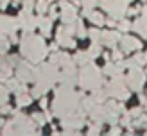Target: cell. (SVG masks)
Wrapping results in <instances>:
<instances>
[{
  "label": "cell",
  "instance_id": "obj_1",
  "mask_svg": "<svg viewBox=\"0 0 147 136\" xmlns=\"http://www.w3.org/2000/svg\"><path fill=\"white\" fill-rule=\"evenodd\" d=\"M20 48H22V54L32 63L41 61L47 54V47H45V43H43V40L38 38V36H34V34H25L24 38H22Z\"/></svg>",
  "mask_w": 147,
  "mask_h": 136
},
{
  "label": "cell",
  "instance_id": "obj_2",
  "mask_svg": "<svg viewBox=\"0 0 147 136\" xmlns=\"http://www.w3.org/2000/svg\"><path fill=\"white\" fill-rule=\"evenodd\" d=\"M79 82L86 90H97L99 86H100V82H102L100 81V72H99V68L88 63L86 66L81 70V74H79Z\"/></svg>",
  "mask_w": 147,
  "mask_h": 136
},
{
  "label": "cell",
  "instance_id": "obj_3",
  "mask_svg": "<svg viewBox=\"0 0 147 136\" xmlns=\"http://www.w3.org/2000/svg\"><path fill=\"white\" fill-rule=\"evenodd\" d=\"M126 82L129 84V88L133 91H140L144 88V82H145V74L140 70V68H131V72L127 74V79Z\"/></svg>",
  "mask_w": 147,
  "mask_h": 136
},
{
  "label": "cell",
  "instance_id": "obj_4",
  "mask_svg": "<svg viewBox=\"0 0 147 136\" xmlns=\"http://www.w3.org/2000/svg\"><path fill=\"white\" fill-rule=\"evenodd\" d=\"M102 5H104V9L109 11V14H111L113 18H120L124 13H126V0H104L102 2Z\"/></svg>",
  "mask_w": 147,
  "mask_h": 136
},
{
  "label": "cell",
  "instance_id": "obj_5",
  "mask_svg": "<svg viewBox=\"0 0 147 136\" xmlns=\"http://www.w3.org/2000/svg\"><path fill=\"white\" fill-rule=\"evenodd\" d=\"M18 27V21L14 18H9V16H0V32L2 34H13Z\"/></svg>",
  "mask_w": 147,
  "mask_h": 136
},
{
  "label": "cell",
  "instance_id": "obj_6",
  "mask_svg": "<svg viewBox=\"0 0 147 136\" xmlns=\"http://www.w3.org/2000/svg\"><path fill=\"white\" fill-rule=\"evenodd\" d=\"M61 9H63L61 18H63L65 23L68 25V23H72V21H76V18H77V14H76V7L70 5L68 2H61Z\"/></svg>",
  "mask_w": 147,
  "mask_h": 136
},
{
  "label": "cell",
  "instance_id": "obj_7",
  "mask_svg": "<svg viewBox=\"0 0 147 136\" xmlns=\"http://www.w3.org/2000/svg\"><path fill=\"white\" fill-rule=\"evenodd\" d=\"M120 47H122L124 52H131V50L140 48V41H136L135 38H131V36H124L120 40Z\"/></svg>",
  "mask_w": 147,
  "mask_h": 136
},
{
  "label": "cell",
  "instance_id": "obj_8",
  "mask_svg": "<svg viewBox=\"0 0 147 136\" xmlns=\"http://www.w3.org/2000/svg\"><path fill=\"white\" fill-rule=\"evenodd\" d=\"M57 43H59L61 47H68V48L76 47V41H74L72 34H70V32H67L65 29H61L59 34H57Z\"/></svg>",
  "mask_w": 147,
  "mask_h": 136
},
{
  "label": "cell",
  "instance_id": "obj_9",
  "mask_svg": "<svg viewBox=\"0 0 147 136\" xmlns=\"http://www.w3.org/2000/svg\"><path fill=\"white\" fill-rule=\"evenodd\" d=\"M117 40H120V36L117 34V32H111V31H104L102 36H100V43H102V45H106V47H115Z\"/></svg>",
  "mask_w": 147,
  "mask_h": 136
},
{
  "label": "cell",
  "instance_id": "obj_10",
  "mask_svg": "<svg viewBox=\"0 0 147 136\" xmlns=\"http://www.w3.org/2000/svg\"><path fill=\"white\" fill-rule=\"evenodd\" d=\"M18 79L24 81V84L29 82V81H32L34 79V70L31 66H27V64H22V66L18 68Z\"/></svg>",
  "mask_w": 147,
  "mask_h": 136
},
{
  "label": "cell",
  "instance_id": "obj_11",
  "mask_svg": "<svg viewBox=\"0 0 147 136\" xmlns=\"http://www.w3.org/2000/svg\"><path fill=\"white\" fill-rule=\"evenodd\" d=\"M38 25L43 34H50V25H52V18H38Z\"/></svg>",
  "mask_w": 147,
  "mask_h": 136
},
{
  "label": "cell",
  "instance_id": "obj_12",
  "mask_svg": "<svg viewBox=\"0 0 147 136\" xmlns=\"http://www.w3.org/2000/svg\"><path fill=\"white\" fill-rule=\"evenodd\" d=\"M16 102H18L20 107H22V106H29V104L32 102V97H31V95H25V91H20V93H18Z\"/></svg>",
  "mask_w": 147,
  "mask_h": 136
},
{
  "label": "cell",
  "instance_id": "obj_13",
  "mask_svg": "<svg viewBox=\"0 0 147 136\" xmlns=\"http://www.w3.org/2000/svg\"><path fill=\"white\" fill-rule=\"evenodd\" d=\"M90 59H93V57L90 56V52H79V54H76V61L77 63H81V64H88L90 63Z\"/></svg>",
  "mask_w": 147,
  "mask_h": 136
},
{
  "label": "cell",
  "instance_id": "obj_14",
  "mask_svg": "<svg viewBox=\"0 0 147 136\" xmlns=\"http://www.w3.org/2000/svg\"><path fill=\"white\" fill-rule=\"evenodd\" d=\"M5 48H9V40L5 38V34L0 32V52H4Z\"/></svg>",
  "mask_w": 147,
  "mask_h": 136
},
{
  "label": "cell",
  "instance_id": "obj_15",
  "mask_svg": "<svg viewBox=\"0 0 147 136\" xmlns=\"http://www.w3.org/2000/svg\"><path fill=\"white\" fill-rule=\"evenodd\" d=\"M5 100H7V88L0 86V104H5Z\"/></svg>",
  "mask_w": 147,
  "mask_h": 136
},
{
  "label": "cell",
  "instance_id": "obj_16",
  "mask_svg": "<svg viewBox=\"0 0 147 136\" xmlns=\"http://www.w3.org/2000/svg\"><path fill=\"white\" fill-rule=\"evenodd\" d=\"M77 2H81V4H83L84 7H88V9H92V7H93L95 4H97L99 0H77Z\"/></svg>",
  "mask_w": 147,
  "mask_h": 136
},
{
  "label": "cell",
  "instance_id": "obj_17",
  "mask_svg": "<svg viewBox=\"0 0 147 136\" xmlns=\"http://www.w3.org/2000/svg\"><path fill=\"white\" fill-rule=\"evenodd\" d=\"M36 9H38V13H45V11H47V2L40 0V2L36 4Z\"/></svg>",
  "mask_w": 147,
  "mask_h": 136
},
{
  "label": "cell",
  "instance_id": "obj_18",
  "mask_svg": "<svg viewBox=\"0 0 147 136\" xmlns=\"http://www.w3.org/2000/svg\"><path fill=\"white\" fill-rule=\"evenodd\" d=\"M127 29H131V23L126 20H122L120 23H119V31H127Z\"/></svg>",
  "mask_w": 147,
  "mask_h": 136
},
{
  "label": "cell",
  "instance_id": "obj_19",
  "mask_svg": "<svg viewBox=\"0 0 147 136\" xmlns=\"http://www.w3.org/2000/svg\"><path fill=\"white\" fill-rule=\"evenodd\" d=\"M135 61H136L138 64H144V63L147 61V57H145L144 54H136V56H135Z\"/></svg>",
  "mask_w": 147,
  "mask_h": 136
},
{
  "label": "cell",
  "instance_id": "obj_20",
  "mask_svg": "<svg viewBox=\"0 0 147 136\" xmlns=\"http://www.w3.org/2000/svg\"><path fill=\"white\" fill-rule=\"evenodd\" d=\"M142 115V107H135V109H131V117H140Z\"/></svg>",
  "mask_w": 147,
  "mask_h": 136
},
{
  "label": "cell",
  "instance_id": "obj_21",
  "mask_svg": "<svg viewBox=\"0 0 147 136\" xmlns=\"http://www.w3.org/2000/svg\"><path fill=\"white\" fill-rule=\"evenodd\" d=\"M2 113H11V107L9 106H2Z\"/></svg>",
  "mask_w": 147,
  "mask_h": 136
},
{
  "label": "cell",
  "instance_id": "obj_22",
  "mask_svg": "<svg viewBox=\"0 0 147 136\" xmlns=\"http://www.w3.org/2000/svg\"><path fill=\"white\" fill-rule=\"evenodd\" d=\"M120 57H122V54H120V52H115V54H113V59H117V61H119Z\"/></svg>",
  "mask_w": 147,
  "mask_h": 136
},
{
  "label": "cell",
  "instance_id": "obj_23",
  "mask_svg": "<svg viewBox=\"0 0 147 136\" xmlns=\"http://www.w3.org/2000/svg\"><path fill=\"white\" fill-rule=\"evenodd\" d=\"M7 4H9V0H0V7H5Z\"/></svg>",
  "mask_w": 147,
  "mask_h": 136
},
{
  "label": "cell",
  "instance_id": "obj_24",
  "mask_svg": "<svg viewBox=\"0 0 147 136\" xmlns=\"http://www.w3.org/2000/svg\"><path fill=\"white\" fill-rule=\"evenodd\" d=\"M41 107H47V98H41Z\"/></svg>",
  "mask_w": 147,
  "mask_h": 136
},
{
  "label": "cell",
  "instance_id": "obj_25",
  "mask_svg": "<svg viewBox=\"0 0 147 136\" xmlns=\"http://www.w3.org/2000/svg\"><path fill=\"white\" fill-rule=\"evenodd\" d=\"M111 134H120V129H111Z\"/></svg>",
  "mask_w": 147,
  "mask_h": 136
},
{
  "label": "cell",
  "instance_id": "obj_26",
  "mask_svg": "<svg viewBox=\"0 0 147 136\" xmlns=\"http://www.w3.org/2000/svg\"><path fill=\"white\" fill-rule=\"evenodd\" d=\"M142 16H145V18H147V7H144V9H142Z\"/></svg>",
  "mask_w": 147,
  "mask_h": 136
},
{
  "label": "cell",
  "instance_id": "obj_27",
  "mask_svg": "<svg viewBox=\"0 0 147 136\" xmlns=\"http://www.w3.org/2000/svg\"><path fill=\"white\" fill-rule=\"evenodd\" d=\"M129 14H138V9H129Z\"/></svg>",
  "mask_w": 147,
  "mask_h": 136
},
{
  "label": "cell",
  "instance_id": "obj_28",
  "mask_svg": "<svg viewBox=\"0 0 147 136\" xmlns=\"http://www.w3.org/2000/svg\"><path fill=\"white\" fill-rule=\"evenodd\" d=\"M144 38H147V32H145V34H144Z\"/></svg>",
  "mask_w": 147,
  "mask_h": 136
},
{
  "label": "cell",
  "instance_id": "obj_29",
  "mask_svg": "<svg viewBox=\"0 0 147 136\" xmlns=\"http://www.w3.org/2000/svg\"><path fill=\"white\" fill-rule=\"evenodd\" d=\"M145 2H147V0H145Z\"/></svg>",
  "mask_w": 147,
  "mask_h": 136
}]
</instances>
